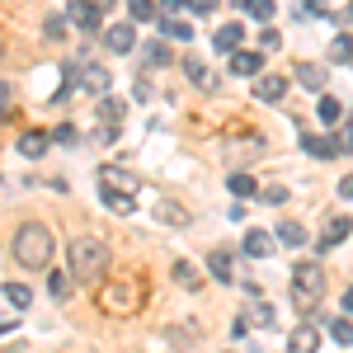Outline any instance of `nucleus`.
I'll list each match as a JSON object with an SVG mask.
<instances>
[{
  "mask_svg": "<svg viewBox=\"0 0 353 353\" xmlns=\"http://www.w3.org/2000/svg\"><path fill=\"white\" fill-rule=\"evenodd\" d=\"M184 71H189V76H193V81H198V85H203V90H212V85H217V81H212V71H208L203 61H193V57H189V61H184Z\"/></svg>",
  "mask_w": 353,
  "mask_h": 353,
  "instance_id": "29",
  "label": "nucleus"
},
{
  "mask_svg": "<svg viewBox=\"0 0 353 353\" xmlns=\"http://www.w3.org/2000/svg\"><path fill=\"white\" fill-rule=\"evenodd\" d=\"M43 151H48V132H24V137H19V156L38 161Z\"/></svg>",
  "mask_w": 353,
  "mask_h": 353,
  "instance_id": "15",
  "label": "nucleus"
},
{
  "mask_svg": "<svg viewBox=\"0 0 353 353\" xmlns=\"http://www.w3.org/2000/svg\"><path fill=\"white\" fill-rule=\"evenodd\" d=\"M278 245H292V250H297V245H306V231H301L297 221H283V226H278Z\"/></svg>",
  "mask_w": 353,
  "mask_h": 353,
  "instance_id": "22",
  "label": "nucleus"
},
{
  "mask_svg": "<svg viewBox=\"0 0 353 353\" xmlns=\"http://www.w3.org/2000/svg\"><path fill=\"white\" fill-rule=\"evenodd\" d=\"M123 113H128V99H118V94H104V99H99V118H104V128H118Z\"/></svg>",
  "mask_w": 353,
  "mask_h": 353,
  "instance_id": "12",
  "label": "nucleus"
},
{
  "mask_svg": "<svg viewBox=\"0 0 353 353\" xmlns=\"http://www.w3.org/2000/svg\"><path fill=\"white\" fill-rule=\"evenodd\" d=\"M316 344H321V339H316V330H311V325H297V334H292L288 353H316Z\"/></svg>",
  "mask_w": 353,
  "mask_h": 353,
  "instance_id": "16",
  "label": "nucleus"
},
{
  "mask_svg": "<svg viewBox=\"0 0 353 353\" xmlns=\"http://www.w3.org/2000/svg\"><path fill=\"white\" fill-rule=\"evenodd\" d=\"M297 81L306 85V90H321V85H325V71H321L316 61H297Z\"/></svg>",
  "mask_w": 353,
  "mask_h": 353,
  "instance_id": "17",
  "label": "nucleus"
},
{
  "mask_svg": "<svg viewBox=\"0 0 353 353\" xmlns=\"http://www.w3.org/2000/svg\"><path fill=\"white\" fill-rule=\"evenodd\" d=\"M5 301H10V306H19V311H24L28 301H33V292H28L24 283H5Z\"/></svg>",
  "mask_w": 353,
  "mask_h": 353,
  "instance_id": "24",
  "label": "nucleus"
},
{
  "mask_svg": "<svg viewBox=\"0 0 353 353\" xmlns=\"http://www.w3.org/2000/svg\"><path fill=\"white\" fill-rule=\"evenodd\" d=\"M52 231L43 226V221H24L19 231H14V259L24 264V269H48L52 264Z\"/></svg>",
  "mask_w": 353,
  "mask_h": 353,
  "instance_id": "2",
  "label": "nucleus"
},
{
  "mask_svg": "<svg viewBox=\"0 0 353 353\" xmlns=\"http://www.w3.org/2000/svg\"><path fill=\"white\" fill-rule=\"evenodd\" d=\"M161 28H165V33H170V38H193L189 19H179V14H174V19H161Z\"/></svg>",
  "mask_w": 353,
  "mask_h": 353,
  "instance_id": "30",
  "label": "nucleus"
},
{
  "mask_svg": "<svg viewBox=\"0 0 353 353\" xmlns=\"http://www.w3.org/2000/svg\"><path fill=\"white\" fill-rule=\"evenodd\" d=\"M113 264V250L99 236H76L71 250H66V278H76V283H94V278H104V269Z\"/></svg>",
  "mask_w": 353,
  "mask_h": 353,
  "instance_id": "1",
  "label": "nucleus"
},
{
  "mask_svg": "<svg viewBox=\"0 0 353 353\" xmlns=\"http://www.w3.org/2000/svg\"><path fill=\"white\" fill-rule=\"evenodd\" d=\"M128 19H132V24H146V19H161V5H151V0H132V5H128Z\"/></svg>",
  "mask_w": 353,
  "mask_h": 353,
  "instance_id": "18",
  "label": "nucleus"
},
{
  "mask_svg": "<svg viewBox=\"0 0 353 353\" xmlns=\"http://www.w3.org/2000/svg\"><path fill=\"white\" fill-rule=\"evenodd\" d=\"M226 189L236 193V198H259V184H254L250 174H231V179H226Z\"/></svg>",
  "mask_w": 353,
  "mask_h": 353,
  "instance_id": "19",
  "label": "nucleus"
},
{
  "mask_svg": "<svg viewBox=\"0 0 353 353\" xmlns=\"http://www.w3.org/2000/svg\"><path fill=\"white\" fill-rule=\"evenodd\" d=\"M321 118H325V123H339V118H344V104H339V99H334V94H321Z\"/></svg>",
  "mask_w": 353,
  "mask_h": 353,
  "instance_id": "26",
  "label": "nucleus"
},
{
  "mask_svg": "<svg viewBox=\"0 0 353 353\" xmlns=\"http://www.w3.org/2000/svg\"><path fill=\"white\" fill-rule=\"evenodd\" d=\"M48 288H52V297L61 301L66 292H71V278H66V273H52V283H48Z\"/></svg>",
  "mask_w": 353,
  "mask_h": 353,
  "instance_id": "32",
  "label": "nucleus"
},
{
  "mask_svg": "<svg viewBox=\"0 0 353 353\" xmlns=\"http://www.w3.org/2000/svg\"><path fill=\"white\" fill-rule=\"evenodd\" d=\"M104 203H109L113 212H132V208H137L132 193H113V189H104Z\"/></svg>",
  "mask_w": 353,
  "mask_h": 353,
  "instance_id": "28",
  "label": "nucleus"
},
{
  "mask_svg": "<svg viewBox=\"0 0 353 353\" xmlns=\"http://www.w3.org/2000/svg\"><path fill=\"white\" fill-rule=\"evenodd\" d=\"M334 151H353V123H349L339 137H334Z\"/></svg>",
  "mask_w": 353,
  "mask_h": 353,
  "instance_id": "33",
  "label": "nucleus"
},
{
  "mask_svg": "<svg viewBox=\"0 0 353 353\" xmlns=\"http://www.w3.org/2000/svg\"><path fill=\"white\" fill-rule=\"evenodd\" d=\"M43 28H48V38H61V14H48V24H43Z\"/></svg>",
  "mask_w": 353,
  "mask_h": 353,
  "instance_id": "35",
  "label": "nucleus"
},
{
  "mask_svg": "<svg viewBox=\"0 0 353 353\" xmlns=\"http://www.w3.org/2000/svg\"><path fill=\"white\" fill-rule=\"evenodd\" d=\"M156 217H161V221H174V226H184V221H189V212H184L179 203H170V198H161V203H156Z\"/></svg>",
  "mask_w": 353,
  "mask_h": 353,
  "instance_id": "20",
  "label": "nucleus"
},
{
  "mask_svg": "<svg viewBox=\"0 0 353 353\" xmlns=\"http://www.w3.org/2000/svg\"><path fill=\"white\" fill-rule=\"evenodd\" d=\"M259 198H269V203H288V189H283V184H273V189H264Z\"/></svg>",
  "mask_w": 353,
  "mask_h": 353,
  "instance_id": "34",
  "label": "nucleus"
},
{
  "mask_svg": "<svg viewBox=\"0 0 353 353\" xmlns=\"http://www.w3.org/2000/svg\"><path fill=\"white\" fill-rule=\"evenodd\" d=\"M301 151H311L316 161H330V156H334V137H321V132H301Z\"/></svg>",
  "mask_w": 353,
  "mask_h": 353,
  "instance_id": "11",
  "label": "nucleus"
},
{
  "mask_svg": "<svg viewBox=\"0 0 353 353\" xmlns=\"http://www.w3.org/2000/svg\"><path fill=\"white\" fill-rule=\"evenodd\" d=\"M208 269H212L217 283H231V278H236V254H231V250H212V254H208Z\"/></svg>",
  "mask_w": 353,
  "mask_h": 353,
  "instance_id": "9",
  "label": "nucleus"
},
{
  "mask_svg": "<svg viewBox=\"0 0 353 353\" xmlns=\"http://www.w3.org/2000/svg\"><path fill=\"white\" fill-rule=\"evenodd\" d=\"M66 19H71L76 28H99L104 5H99V0H76V5H66Z\"/></svg>",
  "mask_w": 353,
  "mask_h": 353,
  "instance_id": "5",
  "label": "nucleus"
},
{
  "mask_svg": "<svg viewBox=\"0 0 353 353\" xmlns=\"http://www.w3.org/2000/svg\"><path fill=\"white\" fill-rule=\"evenodd\" d=\"M344 316H353V288L344 292Z\"/></svg>",
  "mask_w": 353,
  "mask_h": 353,
  "instance_id": "37",
  "label": "nucleus"
},
{
  "mask_svg": "<svg viewBox=\"0 0 353 353\" xmlns=\"http://www.w3.org/2000/svg\"><path fill=\"white\" fill-rule=\"evenodd\" d=\"M288 76H273V71H264L259 81H254V99H264V104H278L283 94H288Z\"/></svg>",
  "mask_w": 353,
  "mask_h": 353,
  "instance_id": "6",
  "label": "nucleus"
},
{
  "mask_svg": "<svg viewBox=\"0 0 353 353\" xmlns=\"http://www.w3.org/2000/svg\"><path fill=\"white\" fill-rule=\"evenodd\" d=\"M349 231H353V221H349V217H334V221L325 226V231H321V241H316V245H321V250H334V245L344 241Z\"/></svg>",
  "mask_w": 353,
  "mask_h": 353,
  "instance_id": "13",
  "label": "nucleus"
},
{
  "mask_svg": "<svg viewBox=\"0 0 353 353\" xmlns=\"http://www.w3.org/2000/svg\"><path fill=\"white\" fill-rule=\"evenodd\" d=\"M99 306H104V311H118V316H128V311H137V288H132V283H113V288L99 292Z\"/></svg>",
  "mask_w": 353,
  "mask_h": 353,
  "instance_id": "4",
  "label": "nucleus"
},
{
  "mask_svg": "<svg viewBox=\"0 0 353 353\" xmlns=\"http://www.w3.org/2000/svg\"><path fill=\"white\" fill-rule=\"evenodd\" d=\"M174 283H179V288H198V283H203V273L193 269L189 259H179V264H174Z\"/></svg>",
  "mask_w": 353,
  "mask_h": 353,
  "instance_id": "23",
  "label": "nucleus"
},
{
  "mask_svg": "<svg viewBox=\"0 0 353 353\" xmlns=\"http://www.w3.org/2000/svg\"><path fill=\"white\" fill-rule=\"evenodd\" d=\"M241 5H245V14H250V19H264V24L278 14V5H273V0H241Z\"/></svg>",
  "mask_w": 353,
  "mask_h": 353,
  "instance_id": "21",
  "label": "nucleus"
},
{
  "mask_svg": "<svg viewBox=\"0 0 353 353\" xmlns=\"http://www.w3.org/2000/svg\"><path fill=\"white\" fill-rule=\"evenodd\" d=\"M292 297H297L301 311H311L316 301L325 297V269L316 259H301L297 269H292Z\"/></svg>",
  "mask_w": 353,
  "mask_h": 353,
  "instance_id": "3",
  "label": "nucleus"
},
{
  "mask_svg": "<svg viewBox=\"0 0 353 353\" xmlns=\"http://www.w3.org/2000/svg\"><path fill=\"white\" fill-rule=\"evenodd\" d=\"M330 57H334V61H349V66H353V38H344V33H339V38H334V48H330Z\"/></svg>",
  "mask_w": 353,
  "mask_h": 353,
  "instance_id": "31",
  "label": "nucleus"
},
{
  "mask_svg": "<svg viewBox=\"0 0 353 353\" xmlns=\"http://www.w3.org/2000/svg\"><path fill=\"white\" fill-rule=\"evenodd\" d=\"M231 71H236V76H254V81H259V76H264V52H236L231 57Z\"/></svg>",
  "mask_w": 353,
  "mask_h": 353,
  "instance_id": "8",
  "label": "nucleus"
},
{
  "mask_svg": "<svg viewBox=\"0 0 353 353\" xmlns=\"http://www.w3.org/2000/svg\"><path fill=\"white\" fill-rule=\"evenodd\" d=\"M330 334H334V344H353V321L349 316H334L330 321Z\"/></svg>",
  "mask_w": 353,
  "mask_h": 353,
  "instance_id": "25",
  "label": "nucleus"
},
{
  "mask_svg": "<svg viewBox=\"0 0 353 353\" xmlns=\"http://www.w3.org/2000/svg\"><path fill=\"white\" fill-rule=\"evenodd\" d=\"M269 250H273L269 231H245V254H250V259H264Z\"/></svg>",
  "mask_w": 353,
  "mask_h": 353,
  "instance_id": "14",
  "label": "nucleus"
},
{
  "mask_svg": "<svg viewBox=\"0 0 353 353\" xmlns=\"http://www.w3.org/2000/svg\"><path fill=\"white\" fill-rule=\"evenodd\" d=\"M104 43H109V48H113L118 57H123V52H132V48H137L132 24H113V28H104Z\"/></svg>",
  "mask_w": 353,
  "mask_h": 353,
  "instance_id": "10",
  "label": "nucleus"
},
{
  "mask_svg": "<svg viewBox=\"0 0 353 353\" xmlns=\"http://www.w3.org/2000/svg\"><path fill=\"white\" fill-rule=\"evenodd\" d=\"M85 90H99V94H104V90H109V71H104V66H85Z\"/></svg>",
  "mask_w": 353,
  "mask_h": 353,
  "instance_id": "27",
  "label": "nucleus"
},
{
  "mask_svg": "<svg viewBox=\"0 0 353 353\" xmlns=\"http://www.w3.org/2000/svg\"><path fill=\"white\" fill-rule=\"evenodd\" d=\"M339 198H349V203H353V174L344 179V184H339Z\"/></svg>",
  "mask_w": 353,
  "mask_h": 353,
  "instance_id": "36",
  "label": "nucleus"
},
{
  "mask_svg": "<svg viewBox=\"0 0 353 353\" xmlns=\"http://www.w3.org/2000/svg\"><path fill=\"white\" fill-rule=\"evenodd\" d=\"M241 38H245V28L231 19V24H221V28H217L212 48H217V52H226V57H236V52H241Z\"/></svg>",
  "mask_w": 353,
  "mask_h": 353,
  "instance_id": "7",
  "label": "nucleus"
}]
</instances>
